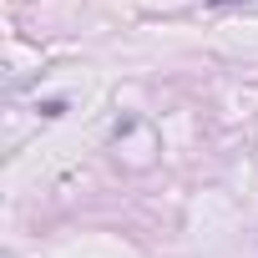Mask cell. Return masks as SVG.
<instances>
[{"label":"cell","instance_id":"obj_1","mask_svg":"<svg viewBox=\"0 0 258 258\" xmlns=\"http://www.w3.org/2000/svg\"><path fill=\"white\" fill-rule=\"evenodd\" d=\"M36 111H41L46 121H56V116H66V101H61V96H51V101H41Z\"/></svg>","mask_w":258,"mask_h":258},{"label":"cell","instance_id":"obj_2","mask_svg":"<svg viewBox=\"0 0 258 258\" xmlns=\"http://www.w3.org/2000/svg\"><path fill=\"white\" fill-rule=\"evenodd\" d=\"M208 6L213 11H228V6H243V0H208Z\"/></svg>","mask_w":258,"mask_h":258}]
</instances>
